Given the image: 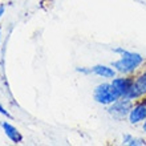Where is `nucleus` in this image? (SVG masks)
<instances>
[{"label":"nucleus","mask_w":146,"mask_h":146,"mask_svg":"<svg viewBox=\"0 0 146 146\" xmlns=\"http://www.w3.org/2000/svg\"><path fill=\"white\" fill-rule=\"evenodd\" d=\"M111 85L115 88V90L119 93L121 97H126L129 90L133 86V82H134V78L131 76H119V77H114L113 80L110 81Z\"/></svg>","instance_id":"423d86ee"},{"label":"nucleus","mask_w":146,"mask_h":146,"mask_svg":"<svg viewBox=\"0 0 146 146\" xmlns=\"http://www.w3.org/2000/svg\"><path fill=\"white\" fill-rule=\"evenodd\" d=\"M131 106H133V101L125 97H121L117 101H114L113 104H110L108 106V113L110 115H113L114 118H125L129 115Z\"/></svg>","instance_id":"7ed1b4c3"},{"label":"nucleus","mask_w":146,"mask_h":146,"mask_svg":"<svg viewBox=\"0 0 146 146\" xmlns=\"http://www.w3.org/2000/svg\"><path fill=\"white\" fill-rule=\"evenodd\" d=\"M142 129L146 131V119H145V121H143V122H142Z\"/></svg>","instance_id":"ddd939ff"},{"label":"nucleus","mask_w":146,"mask_h":146,"mask_svg":"<svg viewBox=\"0 0 146 146\" xmlns=\"http://www.w3.org/2000/svg\"><path fill=\"white\" fill-rule=\"evenodd\" d=\"M77 72L84 73V74H90V73H92V69H90V68H77Z\"/></svg>","instance_id":"9d476101"},{"label":"nucleus","mask_w":146,"mask_h":146,"mask_svg":"<svg viewBox=\"0 0 146 146\" xmlns=\"http://www.w3.org/2000/svg\"><path fill=\"white\" fill-rule=\"evenodd\" d=\"M93 98L97 104L104 105V106H109L113 104L114 101L121 98L119 93L115 90V88L111 85V82H102L98 84L93 90Z\"/></svg>","instance_id":"f03ea898"},{"label":"nucleus","mask_w":146,"mask_h":146,"mask_svg":"<svg viewBox=\"0 0 146 146\" xmlns=\"http://www.w3.org/2000/svg\"><path fill=\"white\" fill-rule=\"evenodd\" d=\"M145 96H146V70H143L134 78L133 86H131V89L129 90V93H127V96L125 98H129L131 101H137Z\"/></svg>","instance_id":"39448f33"},{"label":"nucleus","mask_w":146,"mask_h":146,"mask_svg":"<svg viewBox=\"0 0 146 146\" xmlns=\"http://www.w3.org/2000/svg\"><path fill=\"white\" fill-rule=\"evenodd\" d=\"M4 11H5V7L1 4V5H0V19H1V16L4 15Z\"/></svg>","instance_id":"f8f14e48"},{"label":"nucleus","mask_w":146,"mask_h":146,"mask_svg":"<svg viewBox=\"0 0 146 146\" xmlns=\"http://www.w3.org/2000/svg\"><path fill=\"white\" fill-rule=\"evenodd\" d=\"M122 143L127 146H145L146 141L138 137H134L131 134H123L122 135Z\"/></svg>","instance_id":"1a4fd4ad"},{"label":"nucleus","mask_w":146,"mask_h":146,"mask_svg":"<svg viewBox=\"0 0 146 146\" xmlns=\"http://www.w3.org/2000/svg\"><path fill=\"white\" fill-rule=\"evenodd\" d=\"M0 114H3V115H5V117H8V118H11V114L3 108V105L1 104H0Z\"/></svg>","instance_id":"9b49d317"},{"label":"nucleus","mask_w":146,"mask_h":146,"mask_svg":"<svg viewBox=\"0 0 146 146\" xmlns=\"http://www.w3.org/2000/svg\"><path fill=\"white\" fill-rule=\"evenodd\" d=\"M0 41H1V28H0Z\"/></svg>","instance_id":"4468645a"},{"label":"nucleus","mask_w":146,"mask_h":146,"mask_svg":"<svg viewBox=\"0 0 146 146\" xmlns=\"http://www.w3.org/2000/svg\"><path fill=\"white\" fill-rule=\"evenodd\" d=\"M0 125H1V127H3L5 135H7L8 138L11 139L13 143H20L21 141H23V135H21V133H20L12 123L7 122V121H3Z\"/></svg>","instance_id":"6e6552de"},{"label":"nucleus","mask_w":146,"mask_h":146,"mask_svg":"<svg viewBox=\"0 0 146 146\" xmlns=\"http://www.w3.org/2000/svg\"><path fill=\"white\" fill-rule=\"evenodd\" d=\"M92 73L96 74L98 77H102V78H109V80H113L114 77H117V70L113 68V66L109 65H102V64H98V65H94L90 68Z\"/></svg>","instance_id":"0eeeda50"},{"label":"nucleus","mask_w":146,"mask_h":146,"mask_svg":"<svg viewBox=\"0 0 146 146\" xmlns=\"http://www.w3.org/2000/svg\"><path fill=\"white\" fill-rule=\"evenodd\" d=\"M127 119L131 125L141 123L146 119V96L137 101H133V106L129 111Z\"/></svg>","instance_id":"20e7f679"},{"label":"nucleus","mask_w":146,"mask_h":146,"mask_svg":"<svg viewBox=\"0 0 146 146\" xmlns=\"http://www.w3.org/2000/svg\"><path fill=\"white\" fill-rule=\"evenodd\" d=\"M114 52L119 54V58L117 61L111 62V66L117 70V73L123 76L134 74L145 62V58L137 52H130L123 48H115Z\"/></svg>","instance_id":"f257e3e1"}]
</instances>
